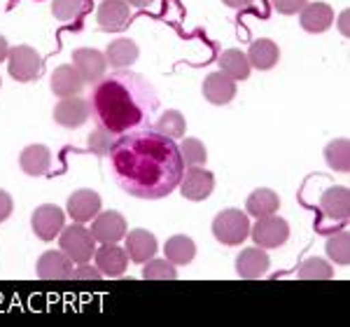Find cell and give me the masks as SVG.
I'll list each match as a JSON object with an SVG mask.
<instances>
[{
    "label": "cell",
    "instance_id": "obj_41",
    "mask_svg": "<svg viewBox=\"0 0 350 327\" xmlns=\"http://www.w3.org/2000/svg\"><path fill=\"white\" fill-rule=\"evenodd\" d=\"M129 5H133V8H150L154 0H126Z\"/></svg>",
    "mask_w": 350,
    "mask_h": 327
},
{
    "label": "cell",
    "instance_id": "obj_20",
    "mask_svg": "<svg viewBox=\"0 0 350 327\" xmlns=\"http://www.w3.org/2000/svg\"><path fill=\"white\" fill-rule=\"evenodd\" d=\"M49 87L52 92L59 96V99H68V96H80L84 89V80L77 73V68L72 64L59 66L52 73V80H49Z\"/></svg>",
    "mask_w": 350,
    "mask_h": 327
},
{
    "label": "cell",
    "instance_id": "obj_40",
    "mask_svg": "<svg viewBox=\"0 0 350 327\" xmlns=\"http://www.w3.org/2000/svg\"><path fill=\"white\" fill-rule=\"evenodd\" d=\"M8 54H10V44L3 36H0V61H8Z\"/></svg>",
    "mask_w": 350,
    "mask_h": 327
},
{
    "label": "cell",
    "instance_id": "obj_24",
    "mask_svg": "<svg viewBox=\"0 0 350 327\" xmlns=\"http://www.w3.org/2000/svg\"><path fill=\"white\" fill-rule=\"evenodd\" d=\"M138 44H135L131 38H120V40L110 42L108 49H105V59H108V66L112 68L122 70V68H129L138 61Z\"/></svg>",
    "mask_w": 350,
    "mask_h": 327
},
{
    "label": "cell",
    "instance_id": "obj_1",
    "mask_svg": "<svg viewBox=\"0 0 350 327\" xmlns=\"http://www.w3.org/2000/svg\"><path fill=\"white\" fill-rule=\"evenodd\" d=\"M115 178L129 194L143 199H159L168 194L180 176V157L171 138L154 136L152 131L131 133L120 143H112Z\"/></svg>",
    "mask_w": 350,
    "mask_h": 327
},
{
    "label": "cell",
    "instance_id": "obj_19",
    "mask_svg": "<svg viewBox=\"0 0 350 327\" xmlns=\"http://www.w3.org/2000/svg\"><path fill=\"white\" fill-rule=\"evenodd\" d=\"M299 21L306 33H325L334 24V10L327 3H306L299 12Z\"/></svg>",
    "mask_w": 350,
    "mask_h": 327
},
{
    "label": "cell",
    "instance_id": "obj_14",
    "mask_svg": "<svg viewBox=\"0 0 350 327\" xmlns=\"http://www.w3.org/2000/svg\"><path fill=\"white\" fill-rule=\"evenodd\" d=\"M129 3L126 0H103L96 12V21H98L100 31L105 33H122L129 26Z\"/></svg>",
    "mask_w": 350,
    "mask_h": 327
},
{
    "label": "cell",
    "instance_id": "obj_17",
    "mask_svg": "<svg viewBox=\"0 0 350 327\" xmlns=\"http://www.w3.org/2000/svg\"><path fill=\"white\" fill-rule=\"evenodd\" d=\"M126 244H124V250L131 262L145 264L148 259H152L159 250V244H157V236L150 234L148 229H133L131 234L124 236Z\"/></svg>",
    "mask_w": 350,
    "mask_h": 327
},
{
    "label": "cell",
    "instance_id": "obj_28",
    "mask_svg": "<svg viewBox=\"0 0 350 327\" xmlns=\"http://www.w3.org/2000/svg\"><path fill=\"white\" fill-rule=\"evenodd\" d=\"M154 131L173 140V138L185 136L187 122H185V117L180 110H166V112H161V117L154 122Z\"/></svg>",
    "mask_w": 350,
    "mask_h": 327
},
{
    "label": "cell",
    "instance_id": "obj_30",
    "mask_svg": "<svg viewBox=\"0 0 350 327\" xmlns=\"http://www.w3.org/2000/svg\"><path fill=\"white\" fill-rule=\"evenodd\" d=\"M334 276V269L329 267L327 259L320 257H308L306 262L299 267V278L304 280H329Z\"/></svg>",
    "mask_w": 350,
    "mask_h": 327
},
{
    "label": "cell",
    "instance_id": "obj_22",
    "mask_svg": "<svg viewBox=\"0 0 350 327\" xmlns=\"http://www.w3.org/2000/svg\"><path fill=\"white\" fill-rule=\"evenodd\" d=\"M320 211L329 220H348L350 215V194L348 187H329L320 196Z\"/></svg>",
    "mask_w": 350,
    "mask_h": 327
},
{
    "label": "cell",
    "instance_id": "obj_42",
    "mask_svg": "<svg viewBox=\"0 0 350 327\" xmlns=\"http://www.w3.org/2000/svg\"><path fill=\"white\" fill-rule=\"evenodd\" d=\"M346 21H348V14L343 12V14H341V31H343V33H348V26H346Z\"/></svg>",
    "mask_w": 350,
    "mask_h": 327
},
{
    "label": "cell",
    "instance_id": "obj_35",
    "mask_svg": "<svg viewBox=\"0 0 350 327\" xmlns=\"http://www.w3.org/2000/svg\"><path fill=\"white\" fill-rule=\"evenodd\" d=\"M115 136L117 133H112L108 131V129H103V127H98V129H94L92 133H89V138H87V145H89V150L94 152V155H108L110 148H112V143H115Z\"/></svg>",
    "mask_w": 350,
    "mask_h": 327
},
{
    "label": "cell",
    "instance_id": "obj_23",
    "mask_svg": "<svg viewBox=\"0 0 350 327\" xmlns=\"http://www.w3.org/2000/svg\"><path fill=\"white\" fill-rule=\"evenodd\" d=\"M247 61H250L252 68L257 70H271L275 64H278L280 59V49L278 44L273 40H269V38H259L250 44V49H247Z\"/></svg>",
    "mask_w": 350,
    "mask_h": 327
},
{
    "label": "cell",
    "instance_id": "obj_36",
    "mask_svg": "<svg viewBox=\"0 0 350 327\" xmlns=\"http://www.w3.org/2000/svg\"><path fill=\"white\" fill-rule=\"evenodd\" d=\"M271 3H273V8L278 10L280 14L292 16V14L301 12V8L308 3V0H271Z\"/></svg>",
    "mask_w": 350,
    "mask_h": 327
},
{
    "label": "cell",
    "instance_id": "obj_12",
    "mask_svg": "<svg viewBox=\"0 0 350 327\" xmlns=\"http://www.w3.org/2000/svg\"><path fill=\"white\" fill-rule=\"evenodd\" d=\"M126 218L117 211H100L92 224V234L98 244H117L126 236Z\"/></svg>",
    "mask_w": 350,
    "mask_h": 327
},
{
    "label": "cell",
    "instance_id": "obj_2",
    "mask_svg": "<svg viewBox=\"0 0 350 327\" xmlns=\"http://www.w3.org/2000/svg\"><path fill=\"white\" fill-rule=\"evenodd\" d=\"M89 103L98 127L112 133L143 127L159 108L154 87L143 75L124 70L96 82Z\"/></svg>",
    "mask_w": 350,
    "mask_h": 327
},
{
    "label": "cell",
    "instance_id": "obj_33",
    "mask_svg": "<svg viewBox=\"0 0 350 327\" xmlns=\"http://www.w3.org/2000/svg\"><path fill=\"white\" fill-rule=\"evenodd\" d=\"M327 255H329V259H334L336 264L346 267L350 262V234L338 232L334 236H329L327 239Z\"/></svg>",
    "mask_w": 350,
    "mask_h": 327
},
{
    "label": "cell",
    "instance_id": "obj_6",
    "mask_svg": "<svg viewBox=\"0 0 350 327\" xmlns=\"http://www.w3.org/2000/svg\"><path fill=\"white\" fill-rule=\"evenodd\" d=\"M250 236L255 241V246L259 248H280L287 244L290 239V224H287L285 218L267 215V218H257V224L250 227Z\"/></svg>",
    "mask_w": 350,
    "mask_h": 327
},
{
    "label": "cell",
    "instance_id": "obj_29",
    "mask_svg": "<svg viewBox=\"0 0 350 327\" xmlns=\"http://www.w3.org/2000/svg\"><path fill=\"white\" fill-rule=\"evenodd\" d=\"M325 159L329 164V168H334L338 173H348L350 168V143L348 138H334L325 148Z\"/></svg>",
    "mask_w": 350,
    "mask_h": 327
},
{
    "label": "cell",
    "instance_id": "obj_18",
    "mask_svg": "<svg viewBox=\"0 0 350 327\" xmlns=\"http://www.w3.org/2000/svg\"><path fill=\"white\" fill-rule=\"evenodd\" d=\"M203 96L213 105H227L236 96V80H231L227 73L217 70L203 80Z\"/></svg>",
    "mask_w": 350,
    "mask_h": 327
},
{
    "label": "cell",
    "instance_id": "obj_7",
    "mask_svg": "<svg viewBox=\"0 0 350 327\" xmlns=\"http://www.w3.org/2000/svg\"><path fill=\"white\" fill-rule=\"evenodd\" d=\"M66 227V213L56 204H42L33 211L31 229L40 241H54Z\"/></svg>",
    "mask_w": 350,
    "mask_h": 327
},
{
    "label": "cell",
    "instance_id": "obj_25",
    "mask_svg": "<svg viewBox=\"0 0 350 327\" xmlns=\"http://www.w3.org/2000/svg\"><path fill=\"white\" fill-rule=\"evenodd\" d=\"M278 208H280V196L275 194L273 189H269V187L255 189L245 201V211H247V215H252V218L273 215Z\"/></svg>",
    "mask_w": 350,
    "mask_h": 327
},
{
    "label": "cell",
    "instance_id": "obj_27",
    "mask_svg": "<svg viewBox=\"0 0 350 327\" xmlns=\"http://www.w3.org/2000/svg\"><path fill=\"white\" fill-rule=\"evenodd\" d=\"M163 255H166L168 262L180 267V264H187L196 257V244L189 236H183V234L171 236V239L166 241V246H163Z\"/></svg>",
    "mask_w": 350,
    "mask_h": 327
},
{
    "label": "cell",
    "instance_id": "obj_3",
    "mask_svg": "<svg viewBox=\"0 0 350 327\" xmlns=\"http://www.w3.org/2000/svg\"><path fill=\"white\" fill-rule=\"evenodd\" d=\"M213 234L224 246H243L250 236V218L239 208H227L213 220Z\"/></svg>",
    "mask_w": 350,
    "mask_h": 327
},
{
    "label": "cell",
    "instance_id": "obj_10",
    "mask_svg": "<svg viewBox=\"0 0 350 327\" xmlns=\"http://www.w3.org/2000/svg\"><path fill=\"white\" fill-rule=\"evenodd\" d=\"M89 117H92V103L77 96L61 99L54 108V122L66 129H80L82 124L89 122Z\"/></svg>",
    "mask_w": 350,
    "mask_h": 327
},
{
    "label": "cell",
    "instance_id": "obj_13",
    "mask_svg": "<svg viewBox=\"0 0 350 327\" xmlns=\"http://www.w3.org/2000/svg\"><path fill=\"white\" fill-rule=\"evenodd\" d=\"M94 257H96V267L100 269L103 276H108V278H120L129 269L126 250L117 244H100V248H96Z\"/></svg>",
    "mask_w": 350,
    "mask_h": 327
},
{
    "label": "cell",
    "instance_id": "obj_9",
    "mask_svg": "<svg viewBox=\"0 0 350 327\" xmlns=\"http://www.w3.org/2000/svg\"><path fill=\"white\" fill-rule=\"evenodd\" d=\"M72 66H75L77 73L82 75L84 84H96L105 77L108 59H105V54L98 52V49L82 47V49H75V52H72Z\"/></svg>",
    "mask_w": 350,
    "mask_h": 327
},
{
    "label": "cell",
    "instance_id": "obj_4",
    "mask_svg": "<svg viewBox=\"0 0 350 327\" xmlns=\"http://www.w3.org/2000/svg\"><path fill=\"white\" fill-rule=\"evenodd\" d=\"M59 248L66 252L72 262L82 264L89 262L96 252V239L92 229H87L82 222H72L70 227H64L59 234Z\"/></svg>",
    "mask_w": 350,
    "mask_h": 327
},
{
    "label": "cell",
    "instance_id": "obj_16",
    "mask_svg": "<svg viewBox=\"0 0 350 327\" xmlns=\"http://www.w3.org/2000/svg\"><path fill=\"white\" fill-rule=\"evenodd\" d=\"M271 267V259L267 255L264 248H245L239 257H236V274L245 280H255L262 278L264 274L269 272Z\"/></svg>",
    "mask_w": 350,
    "mask_h": 327
},
{
    "label": "cell",
    "instance_id": "obj_31",
    "mask_svg": "<svg viewBox=\"0 0 350 327\" xmlns=\"http://www.w3.org/2000/svg\"><path fill=\"white\" fill-rule=\"evenodd\" d=\"M180 159H183L187 166H203L208 159V152H206V145L201 143L199 138H185L180 143Z\"/></svg>",
    "mask_w": 350,
    "mask_h": 327
},
{
    "label": "cell",
    "instance_id": "obj_11",
    "mask_svg": "<svg viewBox=\"0 0 350 327\" xmlns=\"http://www.w3.org/2000/svg\"><path fill=\"white\" fill-rule=\"evenodd\" d=\"M72 259L64 250H47L42 252L36 264V274L42 280H70L75 269H72Z\"/></svg>",
    "mask_w": 350,
    "mask_h": 327
},
{
    "label": "cell",
    "instance_id": "obj_34",
    "mask_svg": "<svg viewBox=\"0 0 350 327\" xmlns=\"http://www.w3.org/2000/svg\"><path fill=\"white\" fill-rule=\"evenodd\" d=\"M87 10V0H52V14L59 21H75Z\"/></svg>",
    "mask_w": 350,
    "mask_h": 327
},
{
    "label": "cell",
    "instance_id": "obj_8",
    "mask_svg": "<svg viewBox=\"0 0 350 327\" xmlns=\"http://www.w3.org/2000/svg\"><path fill=\"white\" fill-rule=\"evenodd\" d=\"M215 189V176L203 166H187L180 183V194L189 201H206Z\"/></svg>",
    "mask_w": 350,
    "mask_h": 327
},
{
    "label": "cell",
    "instance_id": "obj_37",
    "mask_svg": "<svg viewBox=\"0 0 350 327\" xmlns=\"http://www.w3.org/2000/svg\"><path fill=\"white\" fill-rule=\"evenodd\" d=\"M72 278H77V280H98V278H103V274H100V269H98V267H94V264L82 262L80 267L75 269Z\"/></svg>",
    "mask_w": 350,
    "mask_h": 327
},
{
    "label": "cell",
    "instance_id": "obj_32",
    "mask_svg": "<svg viewBox=\"0 0 350 327\" xmlns=\"http://www.w3.org/2000/svg\"><path fill=\"white\" fill-rule=\"evenodd\" d=\"M143 278L145 280H175L178 278V269L173 262L168 259H148L143 269Z\"/></svg>",
    "mask_w": 350,
    "mask_h": 327
},
{
    "label": "cell",
    "instance_id": "obj_15",
    "mask_svg": "<svg viewBox=\"0 0 350 327\" xmlns=\"http://www.w3.org/2000/svg\"><path fill=\"white\" fill-rule=\"evenodd\" d=\"M68 215L72 218V222H92V220L100 213V196L94 189H77L75 194H70L66 204Z\"/></svg>",
    "mask_w": 350,
    "mask_h": 327
},
{
    "label": "cell",
    "instance_id": "obj_38",
    "mask_svg": "<svg viewBox=\"0 0 350 327\" xmlns=\"http://www.w3.org/2000/svg\"><path fill=\"white\" fill-rule=\"evenodd\" d=\"M12 211H14L12 196H10L5 189H0V222H5V220L12 215Z\"/></svg>",
    "mask_w": 350,
    "mask_h": 327
},
{
    "label": "cell",
    "instance_id": "obj_39",
    "mask_svg": "<svg viewBox=\"0 0 350 327\" xmlns=\"http://www.w3.org/2000/svg\"><path fill=\"white\" fill-rule=\"evenodd\" d=\"M252 3H255V0H224V5H229V8H234V10L250 8Z\"/></svg>",
    "mask_w": 350,
    "mask_h": 327
},
{
    "label": "cell",
    "instance_id": "obj_21",
    "mask_svg": "<svg viewBox=\"0 0 350 327\" xmlns=\"http://www.w3.org/2000/svg\"><path fill=\"white\" fill-rule=\"evenodd\" d=\"M19 166L26 176H44L49 171V166H52V152H49L47 145H28L19 157Z\"/></svg>",
    "mask_w": 350,
    "mask_h": 327
},
{
    "label": "cell",
    "instance_id": "obj_26",
    "mask_svg": "<svg viewBox=\"0 0 350 327\" xmlns=\"http://www.w3.org/2000/svg\"><path fill=\"white\" fill-rule=\"evenodd\" d=\"M219 64V70L227 73V75L231 77V80H247L250 77V61H247V56L241 52V49H224L222 54H219L217 59Z\"/></svg>",
    "mask_w": 350,
    "mask_h": 327
},
{
    "label": "cell",
    "instance_id": "obj_5",
    "mask_svg": "<svg viewBox=\"0 0 350 327\" xmlns=\"http://www.w3.org/2000/svg\"><path fill=\"white\" fill-rule=\"evenodd\" d=\"M8 70L16 82H33L42 73V59L28 44H16L8 54Z\"/></svg>",
    "mask_w": 350,
    "mask_h": 327
}]
</instances>
